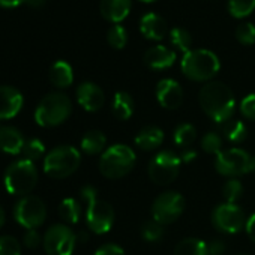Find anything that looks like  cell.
I'll list each match as a JSON object with an SVG mask.
<instances>
[{
    "instance_id": "6da1fadb",
    "label": "cell",
    "mask_w": 255,
    "mask_h": 255,
    "mask_svg": "<svg viewBox=\"0 0 255 255\" xmlns=\"http://www.w3.org/2000/svg\"><path fill=\"white\" fill-rule=\"evenodd\" d=\"M198 102L203 111L216 123H225L236 110V99L231 89L221 81L206 83L200 93Z\"/></svg>"
},
{
    "instance_id": "7a4b0ae2",
    "label": "cell",
    "mask_w": 255,
    "mask_h": 255,
    "mask_svg": "<svg viewBox=\"0 0 255 255\" xmlns=\"http://www.w3.org/2000/svg\"><path fill=\"white\" fill-rule=\"evenodd\" d=\"M83 200L87 204L86 209V222L90 231L96 234H105L111 230L114 224V210L113 207L98 197V192L93 186H83L80 191Z\"/></svg>"
},
{
    "instance_id": "3957f363",
    "label": "cell",
    "mask_w": 255,
    "mask_h": 255,
    "mask_svg": "<svg viewBox=\"0 0 255 255\" xmlns=\"http://www.w3.org/2000/svg\"><path fill=\"white\" fill-rule=\"evenodd\" d=\"M180 68L189 80L207 81L218 74L221 62L213 51L206 48H197L183 54Z\"/></svg>"
},
{
    "instance_id": "277c9868",
    "label": "cell",
    "mask_w": 255,
    "mask_h": 255,
    "mask_svg": "<svg viewBox=\"0 0 255 255\" xmlns=\"http://www.w3.org/2000/svg\"><path fill=\"white\" fill-rule=\"evenodd\" d=\"M72 111L71 99L60 92H53L45 95L36 107L35 120L39 126L53 128L62 125Z\"/></svg>"
},
{
    "instance_id": "5b68a950",
    "label": "cell",
    "mask_w": 255,
    "mask_h": 255,
    "mask_svg": "<svg viewBox=\"0 0 255 255\" xmlns=\"http://www.w3.org/2000/svg\"><path fill=\"white\" fill-rule=\"evenodd\" d=\"M135 153L126 144L108 147L99 159V171L107 179H122L135 165Z\"/></svg>"
},
{
    "instance_id": "8992f818",
    "label": "cell",
    "mask_w": 255,
    "mask_h": 255,
    "mask_svg": "<svg viewBox=\"0 0 255 255\" xmlns=\"http://www.w3.org/2000/svg\"><path fill=\"white\" fill-rule=\"evenodd\" d=\"M5 188L12 195L26 197L38 183V171L32 161L21 159L11 164L5 171Z\"/></svg>"
},
{
    "instance_id": "52a82bcc",
    "label": "cell",
    "mask_w": 255,
    "mask_h": 255,
    "mask_svg": "<svg viewBox=\"0 0 255 255\" xmlns=\"http://www.w3.org/2000/svg\"><path fill=\"white\" fill-rule=\"evenodd\" d=\"M81 162L80 152L72 146H59L47 153L44 171L51 179H66L74 174Z\"/></svg>"
},
{
    "instance_id": "ba28073f",
    "label": "cell",
    "mask_w": 255,
    "mask_h": 255,
    "mask_svg": "<svg viewBox=\"0 0 255 255\" xmlns=\"http://www.w3.org/2000/svg\"><path fill=\"white\" fill-rule=\"evenodd\" d=\"M182 159L171 150L156 153L149 162V177L153 183L165 186L173 183L180 171Z\"/></svg>"
},
{
    "instance_id": "9c48e42d",
    "label": "cell",
    "mask_w": 255,
    "mask_h": 255,
    "mask_svg": "<svg viewBox=\"0 0 255 255\" xmlns=\"http://www.w3.org/2000/svg\"><path fill=\"white\" fill-rule=\"evenodd\" d=\"M15 221L27 230L41 227L47 218L45 203L36 195H26L18 200L14 209Z\"/></svg>"
},
{
    "instance_id": "30bf717a",
    "label": "cell",
    "mask_w": 255,
    "mask_h": 255,
    "mask_svg": "<svg viewBox=\"0 0 255 255\" xmlns=\"http://www.w3.org/2000/svg\"><path fill=\"white\" fill-rule=\"evenodd\" d=\"M185 210V198L176 191L162 192L152 204V216L153 221L161 225L173 224L179 219V216Z\"/></svg>"
},
{
    "instance_id": "8fae6325",
    "label": "cell",
    "mask_w": 255,
    "mask_h": 255,
    "mask_svg": "<svg viewBox=\"0 0 255 255\" xmlns=\"http://www.w3.org/2000/svg\"><path fill=\"white\" fill-rule=\"evenodd\" d=\"M77 234L63 224H56L44 234V249L48 255H72Z\"/></svg>"
},
{
    "instance_id": "7c38bea8",
    "label": "cell",
    "mask_w": 255,
    "mask_h": 255,
    "mask_svg": "<svg viewBox=\"0 0 255 255\" xmlns=\"http://www.w3.org/2000/svg\"><path fill=\"white\" fill-rule=\"evenodd\" d=\"M251 158L248 152L233 147L228 150H222L219 155H216L215 159V168L221 176L225 177H237L245 173H249L251 167Z\"/></svg>"
},
{
    "instance_id": "4fadbf2b",
    "label": "cell",
    "mask_w": 255,
    "mask_h": 255,
    "mask_svg": "<svg viewBox=\"0 0 255 255\" xmlns=\"http://www.w3.org/2000/svg\"><path fill=\"white\" fill-rule=\"evenodd\" d=\"M212 224L216 230L227 234L239 233L245 225V213L237 204L224 203L213 209Z\"/></svg>"
},
{
    "instance_id": "5bb4252c",
    "label": "cell",
    "mask_w": 255,
    "mask_h": 255,
    "mask_svg": "<svg viewBox=\"0 0 255 255\" xmlns=\"http://www.w3.org/2000/svg\"><path fill=\"white\" fill-rule=\"evenodd\" d=\"M156 99L161 107L167 110H176L182 105L183 90L182 86L173 78H164L156 84Z\"/></svg>"
},
{
    "instance_id": "9a60e30c",
    "label": "cell",
    "mask_w": 255,
    "mask_h": 255,
    "mask_svg": "<svg viewBox=\"0 0 255 255\" xmlns=\"http://www.w3.org/2000/svg\"><path fill=\"white\" fill-rule=\"evenodd\" d=\"M77 101L86 111L95 113L104 105L105 95L98 84L92 81H84L77 87Z\"/></svg>"
},
{
    "instance_id": "2e32d148",
    "label": "cell",
    "mask_w": 255,
    "mask_h": 255,
    "mask_svg": "<svg viewBox=\"0 0 255 255\" xmlns=\"http://www.w3.org/2000/svg\"><path fill=\"white\" fill-rule=\"evenodd\" d=\"M23 107V95L12 86H0V120L15 117Z\"/></svg>"
},
{
    "instance_id": "e0dca14e",
    "label": "cell",
    "mask_w": 255,
    "mask_h": 255,
    "mask_svg": "<svg viewBox=\"0 0 255 255\" xmlns=\"http://www.w3.org/2000/svg\"><path fill=\"white\" fill-rule=\"evenodd\" d=\"M140 32L149 39L161 41L165 38V35L168 32V26L159 14L147 12L140 20Z\"/></svg>"
},
{
    "instance_id": "ac0fdd59",
    "label": "cell",
    "mask_w": 255,
    "mask_h": 255,
    "mask_svg": "<svg viewBox=\"0 0 255 255\" xmlns=\"http://www.w3.org/2000/svg\"><path fill=\"white\" fill-rule=\"evenodd\" d=\"M144 62L152 69H167L176 62V51L165 45H155L146 51Z\"/></svg>"
},
{
    "instance_id": "d6986e66",
    "label": "cell",
    "mask_w": 255,
    "mask_h": 255,
    "mask_svg": "<svg viewBox=\"0 0 255 255\" xmlns=\"http://www.w3.org/2000/svg\"><path fill=\"white\" fill-rule=\"evenodd\" d=\"M132 0H101L99 11L102 17L114 24H119L131 11Z\"/></svg>"
},
{
    "instance_id": "ffe728a7",
    "label": "cell",
    "mask_w": 255,
    "mask_h": 255,
    "mask_svg": "<svg viewBox=\"0 0 255 255\" xmlns=\"http://www.w3.org/2000/svg\"><path fill=\"white\" fill-rule=\"evenodd\" d=\"M24 143L26 141L17 128L0 126V150L2 152L9 155H18L23 152Z\"/></svg>"
},
{
    "instance_id": "44dd1931",
    "label": "cell",
    "mask_w": 255,
    "mask_h": 255,
    "mask_svg": "<svg viewBox=\"0 0 255 255\" xmlns=\"http://www.w3.org/2000/svg\"><path fill=\"white\" fill-rule=\"evenodd\" d=\"M164 143V132L158 126H146L137 134L135 146L144 152H152Z\"/></svg>"
},
{
    "instance_id": "7402d4cb",
    "label": "cell",
    "mask_w": 255,
    "mask_h": 255,
    "mask_svg": "<svg viewBox=\"0 0 255 255\" xmlns=\"http://www.w3.org/2000/svg\"><path fill=\"white\" fill-rule=\"evenodd\" d=\"M134 99L132 96L128 93V92H116L114 98H113V102H111V111H113V116L117 119V120H128L132 113H134Z\"/></svg>"
},
{
    "instance_id": "603a6c76",
    "label": "cell",
    "mask_w": 255,
    "mask_h": 255,
    "mask_svg": "<svg viewBox=\"0 0 255 255\" xmlns=\"http://www.w3.org/2000/svg\"><path fill=\"white\" fill-rule=\"evenodd\" d=\"M50 81L56 87H60V89L69 87L74 81V72H72L71 65L65 60L54 62L50 69Z\"/></svg>"
},
{
    "instance_id": "cb8c5ba5",
    "label": "cell",
    "mask_w": 255,
    "mask_h": 255,
    "mask_svg": "<svg viewBox=\"0 0 255 255\" xmlns=\"http://www.w3.org/2000/svg\"><path fill=\"white\" fill-rule=\"evenodd\" d=\"M174 255H209V248L201 239L186 237L176 245Z\"/></svg>"
},
{
    "instance_id": "d4e9b609",
    "label": "cell",
    "mask_w": 255,
    "mask_h": 255,
    "mask_svg": "<svg viewBox=\"0 0 255 255\" xmlns=\"http://www.w3.org/2000/svg\"><path fill=\"white\" fill-rule=\"evenodd\" d=\"M222 134L225 137V140H228L233 144H240L246 140L248 137V128L243 122L240 120H228L225 123H222Z\"/></svg>"
},
{
    "instance_id": "484cf974",
    "label": "cell",
    "mask_w": 255,
    "mask_h": 255,
    "mask_svg": "<svg viewBox=\"0 0 255 255\" xmlns=\"http://www.w3.org/2000/svg\"><path fill=\"white\" fill-rule=\"evenodd\" d=\"M105 144H107L105 135L101 131H96V129L86 132L84 137L81 138V150L86 155H90V156L101 153L105 149Z\"/></svg>"
},
{
    "instance_id": "4316f807",
    "label": "cell",
    "mask_w": 255,
    "mask_h": 255,
    "mask_svg": "<svg viewBox=\"0 0 255 255\" xmlns=\"http://www.w3.org/2000/svg\"><path fill=\"white\" fill-rule=\"evenodd\" d=\"M60 218L68 224H77L81 216V206L75 198H65L59 206Z\"/></svg>"
},
{
    "instance_id": "83f0119b",
    "label": "cell",
    "mask_w": 255,
    "mask_h": 255,
    "mask_svg": "<svg viewBox=\"0 0 255 255\" xmlns=\"http://www.w3.org/2000/svg\"><path fill=\"white\" fill-rule=\"evenodd\" d=\"M197 137V131L195 128L191 125V123H182L179 125L176 129H174V134H173V138H174V143L176 146L179 147H188L194 143Z\"/></svg>"
},
{
    "instance_id": "f1b7e54d",
    "label": "cell",
    "mask_w": 255,
    "mask_h": 255,
    "mask_svg": "<svg viewBox=\"0 0 255 255\" xmlns=\"http://www.w3.org/2000/svg\"><path fill=\"white\" fill-rule=\"evenodd\" d=\"M170 41L183 54L188 53V51H191L192 36H191V33L186 29H183V27H173L170 30Z\"/></svg>"
},
{
    "instance_id": "f546056e",
    "label": "cell",
    "mask_w": 255,
    "mask_h": 255,
    "mask_svg": "<svg viewBox=\"0 0 255 255\" xmlns=\"http://www.w3.org/2000/svg\"><path fill=\"white\" fill-rule=\"evenodd\" d=\"M242 194H243V186H242L240 180H237V179H230L222 186V197H224L225 203L236 204L240 200Z\"/></svg>"
},
{
    "instance_id": "4dcf8cb0",
    "label": "cell",
    "mask_w": 255,
    "mask_h": 255,
    "mask_svg": "<svg viewBox=\"0 0 255 255\" xmlns=\"http://www.w3.org/2000/svg\"><path fill=\"white\" fill-rule=\"evenodd\" d=\"M255 9V0H228V11L236 18H243Z\"/></svg>"
},
{
    "instance_id": "1f68e13d",
    "label": "cell",
    "mask_w": 255,
    "mask_h": 255,
    "mask_svg": "<svg viewBox=\"0 0 255 255\" xmlns=\"http://www.w3.org/2000/svg\"><path fill=\"white\" fill-rule=\"evenodd\" d=\"M107 41L113 48H123L128 42V33L126 29L122 24H114L108 29L107 32Z\"/></svg>"
},
{
    "instance_id": "d6a6232c",
    "label": "cell",
    "mask_w": 255,
    "mask_h": 255,
    "mask_svg": "<svg viewBox=\"0 0 255 255\" xmlns=\"http://www.w3.org/2000/svg\"><path fill=\"white\" fill-rule=\"evenodd\" d=\"M201 149L209 155H219L222 150V138L218 132H207L201 138Z\"/></svg>"
},
{
    "instance_id": "836d02e7",
    "label": "cell",
    "mask_w": 255,
    "mask_h": 255,
    "mask_svg": "<svg viewBox=\"0 0 255 255\" xmlns=\"http://www.w3.org/2000/svg\"><path fill=\"white\" fill-rule=\"evenodd\" d=\"M44 152H45L44 143L41 140H38V138H32V140H27L24 143V147H23V152L21 153L24 155V159L33 162V161L42 158Z\"/></svg>"
},
{
    "instance_id": "e575fe53",
    "label": "cell",
    "mask_w": 255,
    "mask_h": 255,
    "mask_svg": "<svg viewBox=\"0 0 255 255\" xmlns=\"http://www.w3.org/2000/svg\"><path fill=\"white\" fill-rule=\"evenodd\" d=\"M141 236L147 242H159L164 237V225L156 221H147L141 227Z\"/></svg>"
},
{
    "instance_id": "d590c367",
    "label": "cell",
    "mask_w": 255,
    "mask_h": 255,
    "mask_svg": "<svg viewBox=\"0 0 255 255\" xmlns=\"http://www.w3.org/2000/svg\"><path fill=\"white\" fill-rule=\"evenodd\" d=\"M236 38L240 44L251 45L255 42V26L249 21H243L236 27Z\"/></svg>"
},
{
    "instance_id": "8d00e7d4",
    "label": "cell",
    "mask_w": 255,
    "mask_h": 255,
    "mask_svg": "<svg viewBox=\"0 0 255 255\" xmlns=\"http://www.w3.org/2000/svg\"><path fill=\"white\" fill-rule=\"evenodd\" d=\"M0 255H21V245L14 236L0 237Z\"/></svg>"
},
{
    "instance_id": "74e56055",
    "label": "cell",
    "mask_w": 255,
    "mask_h": 255,
    "mask_svg": "<svg viewBox=\"0 0 255 255\" xmlns=\"http://www.w3.org/2000/svg\"><path fill=\"white\" fill-rule=\"evenodd\" d=\"M240 111L246 119L255 120V93L243 98V101L240 102Z\"/></svg>"
},
{
    "instance_id": "f35d334b",
    "label": "cell",
    "mask_w": 255,
    "mask_h": 255,
    "mask_svg": "<svg viewBox=\"0 0 255 255\" xmlns=\"http://www.w3.org/2000/svg\"><path fill=\"white\" fill-rule=\"evenodd\" d=\"M95 255H125V251L114 243H107L98 248Z\"/></svg>"
},
{
    "instance_id": "ab89813d",
    "label": "cell",
    "mask_w": 255,
    "mask_h": 255,
    "mask_svg": "<svg viewBox=\"0 0 255 255\" xmlns=\"http://www.w3.org/2000/svg\"><path fill=\"white\" fill-rule=\"evenodd\" d=\"M23 240H24V245L29 249H35L36 246L41 245V236H39V233L36 230H27Z\"/></svg>"
},
{
    "instance_id": "60d3db41",
    "label": "cell",
    "mask_w": 255,
    "mask_h": 255,
    "mask_svg": "<svg viewBox=\"0 0 255 255\" xmlns=\"http://www.w3.org/2000/svg\"><path fill=\"white\" fill-rule=\"evenodd\" d=\"M207 248H209V255H224V252L227 249L224 240H212L207 245Z\"/></svg>"
},
{
    "instance_id": "b9f144b4",
    "label": "cell",
    "mask_w": 255,
    "mask_h": 255,
    "mask_svg": "<svg viewBox=\"0 0 255 255\" xmlns=\"http://www.w3.org/2000/svg\"><path fill=\"white\" fill-rule=\"evenodd\" d=\"M246 233L252 242H255V213L246 221Z\"/></svg>"
},
{
    "instance_id": "7bdbcfd3",
    "label": "cell",
    "mask_w": 255,
    "mask_h": 255,
    "mask_svg": "<svg viewBox=\"0 0 255 255\" xmlns=\"http://www.w3.org/2000/svg\"><path fill=\"white\" fill-rule=\"evenodd\" d=\"M180 156V159H182V162H192L195 158H197V152L195 150H182V153L179 155Z\"/></svg>"
},
{
    "instance_id": "ee69618b",
    "label": "cell",
    "mask_w": 255,
    "mask_h": 255,
    "mask_svg": "<svg viewBox=\"0 0 255 255\" xmlns=\"http://www.w3.org/2000/svg\"><path fill=\"white\" fill-rule=\"evenodd\" d=\"M21 3H24V0H0V6L3 8H17Z\"/></svg>"
},
{
    "instance_id": "f6af8a7d",
    "label": "cell",
    "mask_w": 255,
    "mask_h": 255,
    "mask_svg": "<svg viewBox=\"0 0 255 255\" xmlns=\"http://www.w3.org/2000/svg\"><path fill=\"white\" fill-rule=\"evenodd\" d=\"M24 3H27L32 8H42L45 5V0H24Z\"/></svg>"
},
{
    "instance_id": "bcb514c9",
    "label": "cell",
    "mask_w": 255,
    "mask_h": 255,
    "mask_svg": "<svg viewBox=\"0 0 255 255\" xmlns=\"http://www.w3.org/2000/svg\"><path fill=\"white\" fill-rule=\"evenodd\" d=\"M87 239H89V236H87V233H84V231H81L80 234H77V242L84 243V242H87Z\"/></svg>"
},
{
    "instance_id": "7dc6e473",
    "label": "cell",
    "mask_w": 255,
    "mask_h": 255,
    "mask_svg": "<svg viewBox=\"0 0 255 255\" xmlns=\"http://www.w3.org/2000/svg\"><path fill=\"white\" fill-rule=\"evenodd\" d=\"M5 221H6V215H5V210H3V207L0 206V228L3 227Z\"/></svg>"
},
{
    "instance_id": "c3c4849f",
    "label": "cell",
    "mask_w": 255,
    "mask_h": 255,
    "mask_svg": "<svg viewBox=\"0 0 255 255\" xmlns=\"http://www.w3.org/2000/svg\"><path fill=\"white\" fill-rule=\"evenodd\" d=\"M249 171L255 173V156L251 158V167H249Z\"/></svg>"
},
{
    "instance_id": "681fc988",
    "label": "cell",
    "mask_w": 255,
    "mask_h": 255,
    "mask_svg": "<svg viewBox=\"0 0 255 255\" xmlns=\"http://www.w3.org/2000/svg\"><path fill=\"white\" fill-rule=\"evenodd\" d=\"M143 2H155V0H143Z\"/></svg>"
},
{
    "instance_id": "f907efd6",
    "label": "cell",
    "mask_w": 255,
    "mask_h": 255,
    "mask_svg": "<svg viewBox=\"0 0 255 255\" xmlns=\"http://www.w3.org/2000/svg\"><path fill=\"white\" fill-rule=\"evenodd\" d=\"M239 255H245V254H239Z\"/></svg>"
}]
</instances>
